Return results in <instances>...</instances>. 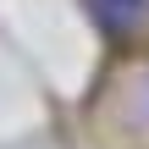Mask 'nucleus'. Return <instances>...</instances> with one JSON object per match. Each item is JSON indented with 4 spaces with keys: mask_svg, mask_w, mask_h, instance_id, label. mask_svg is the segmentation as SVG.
Wrapping results in <instances>:
<instances>
[{
    "mask_svg": "<svg viewBox=\"0 0 149 149\" xmlns=\"http://www.w3.org/2000/svg\"><path fill=\"white\" fill-rule=\"evenodd\" d=\"M88 17L105 33H133V22L144 17V0H88Z\"/></svg>",
    "mask_w": 149,
    "mask_h": 149,
    "instance_id": "1",
    "label": "nucleus"
}]
</instances>
